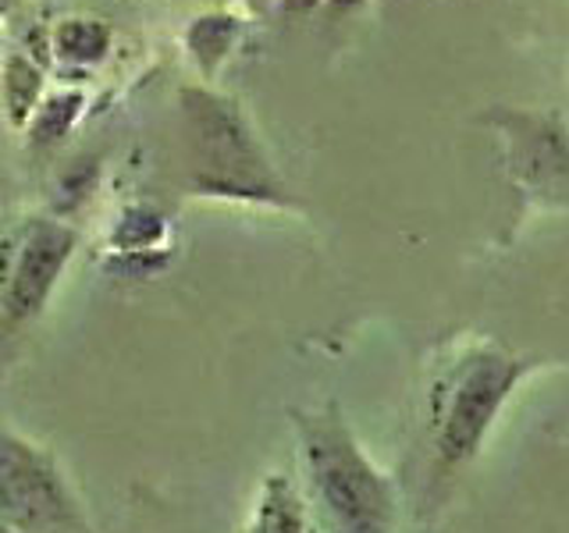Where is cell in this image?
I'll return each mask as SVG.
<instances>
[{
  "instance_id": "cell-7",
  "label": "cell",
  "mask_w": 569,
  "mask_h": 533,
  "mask_svg": "<svg viewBox=\"0 0 569 533\" xmlns=\"http://www.w3.org/2000/svg\"><path fill=\"white\" fill-rule=\"evenodd\" d=\"M246 533H310L307 502H302V494L289 476H263L257 502L249 509Z\"/></svg>"
},
{
  "instance_id": "cell-13",
  "label": "cell",
  "mask_w": 569,
  "mask_h": 533,
  "mask_svg": "<svg viewBox=\"0 0 569 533\" xmlns=\"http://www.w3.org/2000/svg\"><path fill=\"white\" fill-rule=\"evenodd\" d=\"M8 8H11V0H0V14H4Z\"/></svg>"
},
{
  "instance_id": "cell-5",
  "label": "cell",
  "mask_w": 569,
  "mask_h": 533,
  "mask_svg": "<svg viewBox=\"0 0 569 533\" xmlns=\"http://www.w3.org/2000/svg\"><path fill=\"white\" fill-rule=\"evenodd\" d=\"M79 249V231L58 218H29L4 253L0 278V345L22 338L50 306L71 257Z\"/></svg>"
},
{
  "instance_id": "cell-15",
  "label": "cell",
  "mask_w": 569,
  "mask_h": 533,
  "mask_svg": "<svg viewBox=\"0 0 569 533\" xmlns=\"http://www.w3.org/2000/svg\"><path fill=\"white\" fill-rule=\"evenodd\" d=\"M335 4H356V0H335Z\"/></svg>"
},
{
  "instance_id": "cell-4",
  "label": "cell",
  "mask_w": 569,
  "mask_h": 533,
  "mask_svg": "<svg viewBox=\"0 0 569 533\" xmlns=\"http://www.w3.org/2000/svg\"><path fill=\"white\" fill-rule=\"evenodd\" d=\"M0 523L14 533H93L61 462L0 420Z\"/></svg>"
},
{
  "instance_id": "cell-6",
  "label": "cell",
  "mask_w": 569,
  "mask_h": 533,
  "mask_svg": "<svg viewBox=\"0 0 569 533\" xmlns=\"http://www.w3.org/2000/svg\"><path fill=\"white\" fill-rule=\"evenodd\" d=\"M530 132L512 135V174L520 178V189L548 203H569V139L556 121L527 118Z\"/></svg>"
},
{
  "instance_id": "cell-14",
  "label": "cell",
  "mask_w": 569,
  "mask_h": 533,
  "mask_svg": "<svg viewBox=\"0 0 569 533\" xmlns=\"http://www.w3.org/2000/svg\"><path fill=\"white\" fill-rule=\"evenodd\" d=\"M0 533H14V530H11L8 523H0Z\"/></svg>"
},
{
  "instance_id": "cell-3",
  "label": "cell",
  "mask_w": 569,
  "mask_h": 533,
  "mask_svg": "<svg viewBox=\"0 0 569 533\" xmlns=\"http://www.w3.org/2000/svg\"><path fill=\"white\" fill-rule=\"evenodd\" d=\"M545 363L538 355L509 352L491 338L462 342L449 363L438 370L431 388V438L435 473H456L485 449L498 413L533 370Z\"/></svg>"
},
{
  "instance_id": "cell-9",
  "label": "cell",
  "mask_w": 569,
  "mask_h": 533,
  "mask_svg": "<svg viewBox=\"0 0 569 533\" xmlns=\"http://www.w3.org/2000/svg\"><path fill=\"white\" fill-rule=\"evenodd\" d=\"M40 89H43V71L22 53H14L4 64V111L14 129H26L32 121L36 107H40Z\"/></svg>"
},
{
  "instance_id": "cell-10",
  "label": "cell",
  "mask_w": 569,
  "mask_h": 533,
  "mask_svg": "<svg viewBox=\"0 0 569 533\" xmlns=\"http://www.w3.org/2000/svg\"><path fill=\"white\" fill-rule=\"evenodd\" d=\"M53 50L71 64H93L111 50V29L89 18H68L53 32Z\"/></svg>"
},
{
  "instance_id": "cell-1",
  "label": "cell",
  "mask_w": 569,
  "mask_h": 533,
  "mask_svg": "<svg viewBox=\"0 0 569 533\" xmlns=\"http://www.w3.org/2000/svg\"><path fill=\"white\" fill-rule=\"evenodd\" d=\"M299 444V470L325 533H391L396 530V487L378 470L349 426L342 405L289 409Z\"/></svg>"
},
{
  "instance_id": "cell-2",
  "label": "cell",
  "mask_w": 569,
  "mask_h": 533,
  "mask_svg": "<svg viewBox=\"0 0 569 533\" xmlns=\"http://www.w3.org/2000/svg\"><path fill=\"white\" fill-rule=\"evenodd\" d=\"M178 118H182V135H178L182 171L196 195L281 210L296 207L236 100L210 89H182Z\"/></svg>"
},
{
  "instance_id": "cell-12",
  "label": "cell",
  "mask_w": 569,
  "mask_h": 533,
  "mask_svg": "<svg viewBox=\"0 0 569 533\" xmlns=\"http://www.w3.org/2000/svg\"><path fill=\"white\" fill-rule=\"evenodd\" d=\"M160 239H164V224L150 210H129L114 231V245L124 253H147V249L160 245Z\"/></svg>"
},
{
  "instance_id": "cell-8",
  "label": "cell",
  "mask_w": 569,
  "mask_h": 533,
  "mask_svg": "<svg viewBox=\"0 0 569 533\" xmlns=\"http://www.w3.org/2000/svg\"><path fill=\"white\" fill-rule=\"evenodd\" d=\"M236 36H239V22L231 14H203L189 26L186 43H189L203 76H213V71H218V64L228 58L231 43H236Z\"/></svg>"
},
{
  "instance_id": "cell-11",
  "label": "cell",
  "mask_w": 569,
  "mask_h": 533,
  "mask_svg": "<svg viewBox=\"0 0 569 533\" xmlns=\"http://www.w3.org/2000/svg\"><path fill=\"white\" fill-rule=\"evenodd\" d=\"M82 103H86L82 93H53L50 100L36 107L32 121L26 124L32 147H40V150L58 147V142L71 132L76 118L82 114Z\"/></svg>"
}]
</instances>
